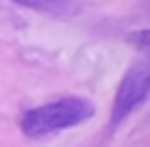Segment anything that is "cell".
I'll use <instances>...</instances> for the list:
<instances>
[{
  "label": "cell",
  "instance_id": "1",
  "mask_svg": "<svg viewBox=\"0 0 150 147\" xmlns=\"http://www.w3.org/2000/svg\"><path fill=\"white\" fill-rule=\"evenodd\" d=\"M93 112H95V105L88 97L70 95V97H60L55 102L28 110L20 120V130L23 135L33 137V140H43L60 130H70V127L88 122Z\"/></svg>",
  "mask_w": 150,
  "mask_h": 147
},
{
  "label": "cell",
  "instance_id": "2",
  "mask_svg": "<svg viewBox=\"0 0 150 147\" xmlns=\"http://www.w3.org/2000/svg\"><path fill=\"white\" fill-rule=\"evenodd\" d=\"M150 92V70L145 65H135L125 72L123 82L118 85V95H115V105H112V125H118L123 117L135 112Z\"/></svg>",
  "mask_w": 150,
  "mask_h": 147
},
{
  "label": "cell",
  "instance_id": "3",
  "mask_svg": "<svg viewBox=\"0 0 150 147\" xmlns=\"http://www.w3.org/2000/svg\"><path fill=\"white\" fill-rule=\"evenodd\" d=\"M148 37H150L148 30H140V32H133V35H130V40H133L135 45H138L140 50L145 53V50H148Z\"/></svg>",
  "mask_w": 150,
  "mask_h": 147
},
{
  "label": "cell",
  "instance_id": "4",
  "mask_svg": "<svg viewBox=\"0 0 150 147\" xmlns=\"http://www.w3.org/2000/svg\"><path fill=\"white\" fill-rule=\"evenodd\" d=\"M15 3H20V5H30V8H43V10H48L50 5L60 3V0H15Z\"/></svg>",
  "mask_w": 150,
  "mask_h": 147
}]
</instances>
